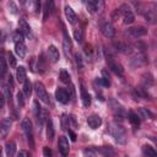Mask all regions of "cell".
Returning a JSON list of instances; mask_svg holds the SVG:
<instances>
[{
	"label": "cell",
	"mask_w": 157,
	"mask_h": 157,
	"mask_svg": "<svg viewBox=\"0 0 157 157\" xmlns=\"http://www.w3.org/2000/svg\"><path fill=\"white\" fill-rule=\"evenodd\" d=\"M23 93L26 97H29L32 94V83L28 78H26L23 82Z\"/></svg>",
	"instance_id": "cell-22"
},
{
	"label": "cell",
	"mask_w": 157,
	"mask_h": 157,
	"mask_svg": "<svg viewBox=\"0 0 157 157\" xmlns=\"http://www.w3.org/2000/svg\"><path fill=\"white\" fill-rule=\"evenodd\" d=\"M11 125H12V121L10 118H4L0 123V136L1 137H6L10 129H11Z\"/></svg>",
	"instance_id": "cell-7"
},
{
	"label": "cell",
	"mask_w": 157,
	"mask_h": 157,
	"mask_svg": "<svg viewBox=\"0 0 157 157\" xmlns=\"http://www.w3.org/2000/svg\"><path fill=\"white\" fill-rule=\"evenodd\" d=\"M87 123H88L90 128H92V129H97L98 126H101V124H102V119H101L98 115H94V114H93V115L88 117Z\"/></svg>",
	"instance_id": "cell-13"
},
{
	"label": "cell",
	"mask_w": 157,
	"mask_h": 157,
	"mask_svg": "<svg viewBox=\"0 0 157 157\" xmlns=\"http://www.w3.org/2000/svg\"><path fill=\"white\" fill-rule=\"evenodd\" d=\"M7 72V65H6V60L4 58V53H0V78H2Z\"/></svg>",
	"instance_id": "cell-19"
},
{
	"label": "cell",
	"mask_w": 157,
	"mask_h": 157,
	"mask_svg": "<svg viewBox=\"0 0 157 157\" xmlns=\"http://www.w3.org/2000/svg\"><path fill=\"white\" fill-rule=\"evenodd\" d=\"M0 155H1V147H0Z\"/></svg>",
	"instance_id": "cell-48"
},
{
	"label": "cell",
	"mask_w": 157,
	"mask_h": 157,
	"mask_svg": "<svg viewBox=\"0 0 157 157\" xmlns=\"http://www.w3.org/2000/svg\"><path fill=\"white\" fill-rule=\"evenodd\" d=\"M48 118H49V113H48V110L44 109V108H40V112H39V114H38V117H37V120H38L39 126H43L44 123H47Z\"/></svg>",
	"instance_id": "cell-15"
},
{
	"label": "cell",
	"mask_w": 157,
	"mask_h": 157,
	"mask_svg": "<svg viewBox=\"0 0 157 157\" xmlns=\"http://www.w3.org/2000/svg\"><path fill=\"white\" fill-rule=\"evenodd\" d=\"M39 61H40V63H43V55H40V59H39ZM38 67L40 69V71H43V70H44V67H43L40 64H38Z\"/></svg>",
	"instance_id": "cell-46"
},
{
	"label": "cell",
	"mask_w": 157,
	"mask_h": 157,
	"mask_svg": "<svg viewBox=\"0 0 157 157\" xmlns=\"http://www.w3.org/2000/svg\"><path fill=\"white\" fill-rule=\"evenodd\" d=\"M92 2L96 6V11H101L103 7H104V0H92Z\"/></svg>",
	"instance_id": "cell-31"
},
{
	"label": "cell",
	"mask_w": 157,
	"mask_h": 157,
	"mask_svg": "<svg viewBox=\"0 0 157 157\" xmlns=\"http://www.w3.org/2000/svg\"><path fill=\"white\" fill-rule=\"evenodd\" d=\"M101 31H102L103 36H104V37H107V38H113V37H114V34H115V29H114L113 25H112L110 22H108V21H105V22H103V23H102Z\"/></svg>",
	"instance_id": "cell-6"
},
{
	"label": "cell",
	"mask_w": 157,
	"mask_h": 157,
	"mask_svg": "<svg viewBox=\"0 0 157 157\" xmlns=\"http://www.w3.org/2000/svg\"><path fill=\"white\" fill-rule=\"evenodd\" d=\"M34 91H36L37 97H38L42 102H44L45 104L49 103V96H48V93H47V91H45V87H44V85H43L42 82L37 81V82L34 83Z\"/></svg>",
	"instance_id": "cell-3"
},
{
	"label": "cell",
	"mask_w": 157,
	"mask_h": 157,
	"mask_svg": "<svg viewBox=\"0 0 157 157\" xmlns=\"http://www.w3.org/2000/svg\"><path fill=\"white\" fill-rule=\"evenodd\" d=\"M23 37H25V36H23L20 31L16 32V33L13 34V40H15V43H16V42H23Z\"/></svg>",
	"instance_id": "cell-33"
},
{
	"label": "cell",
	"mask_w": 157,
	"mask_h": 157,
	"mask_svg": "<svg viewBox=\"0 0 157 157\" xmlns=\"http://www.w3.org/2000/svg\"><path fill=\"white\" fill-rule=\"evenodd\" d=\"M55 98H56L58 102H60V103H63V104H66V103L70 101V93H69L65 88L59 87V88H56V91H55Z\"/></svg>",
	"instance_id": "cell-5"
},
{
	"label": "cell",
	"mask_w": 157,
	"mask_h": 157,
	"mask_svg": "<svg viewBox=\"0 0 157 157\" xmlns=\"http://www.w3.org/2000/svg\"><path fill=\"white\" fill-rule=\"evenodd\" d=\"M139 117H140V118H142V119H146V118H152V114H151L147 109L141 108V109H140V112H139Z\"/></svg>",
	"instance_id": "cell-28"
},
{
	"label": "cell",
	"mask_w": 157,
	"mask_h": 157,
	"mask_svg": "<svg viewBox=\"0 0 157 157\" xmlns=\"http://www.w3.org/2000/svg\"><path fill=\"white\" fill-rule=\"evenodd\" d=\"M58 146H59V151L63 156H67L69 155V150H70V146H69V141L65 136H60L59 137V141H58Z\"/></svg>",
	"instance_id": "cell-8"
},
{
	"label": "cell",
	"mask_w": 157,
	"mask_h": 157,
	"mask_svg": "<svg viewBox=\"0 0 157 157\" xmlns=\"http://www.w3.org/2000/svg\"><path fill=\"white\" fill-rule=\"evenodd\" d=\"M20 1V4H25L26 2V0H18Z\"/></svg>",
	"instance_id": "cell-47"
},
{
	"label": "cell",
	"mask_w": 157,
	"mask_h": 157,
	"mask_svg": "<svg viewBox=\"0 0 157 157\" xmlns=\"http://www.w3.org/2000/svg\"><path fill=\"white\" fill-rule=\"evenodd\" d=\"M96 82L97 83H99L101 86H103V87H108L109 85H110V81L109 80H107V78H104V77H102V78H97L96 80Z\"/></svg>",
	"instance_id": "cell-32"
},
{
	"label": "cell",
	"mask_w": 157,
	"mask_h": 157,
	"mask_svg": "<svg viewBox=\"0 0 157 157\" xmlns=\"http://www.w3.org/2000/svg\"><path fill=\"white\" fill-rule=\"evenodd\" d=\"M75 60H76V64H77V67L78 69H82V58L78 53L75 54Z\"/></svg>",
	"instance_id": "cell-36"
},
{
	"label": "cell",
	"mask_w": 157,
	"mask_h": 157,
	"mask_svg": "<svg viewBox=\"0 0 157 157\" xmlns=\"http://www.w3.org/2000/svg\"><path fill=\"white\" fill-rule=\"evenodd\" d=\"M18 156H29V152H27V151H20L18 152Z\"/></svg>",
	"instance_id": "cell-45"
},
{
	"label": "cell",
	"mask_w": 157,
	"mask_h": 157,
	"mask_svg": "<svg viewBox=\"0 0 157 157\" xmlns=\"http://www.w3.org/2000/svg\"><path fill=\"white\" fill-rule=\"evenodd\" d=\"M16 78L20 83H23L25 80L27 78V74H26V69L23 66H18L17 71H16Z\"/></svg>",
	"instance_id": "cell-17"
},
{
	"label": "cell",
	"mask_w": 157,
	"mask_h": 157,
	"mask_svg": "<svg viewBox=\"0 0 157 157\" xmlns=\"http://www.w3.org/2000/svg\"><path fill=\"white\" fill-rule=\"evenodd\" d=\"M129 121L134 125V126H139L140 125V117L139 114L134 113V112H130L129 113Z\"/></svg>",
	"instance_id": "cell-23"
},
{
	"label": "cell",
	"mask_w": 157,
	"mask_h": 157,
	"mask_svg": "<svg viewBox=\"0 0 157 157\" xmlns=\"http://www.w3.org/2000/svg\"><path fill=\"white\" fill-rule=\"evenodd\" d=\"M74 37H75L77 43H82V40H83V32H82V29H75Z\"/></svg>",
	"instance_id": "cell-26"
},
{
	"label": "cell",
	"mask_w": 157,
	"mask_h": 157,
	"mask_svg": "<svg viewBox=\"0 0 157 157\" xmlns=\"http://www.w3.org/2000/svg\"><path fill=\"white\" fill-rule=\"evenodd\" d=\"M9 7H10V11H11L13 15H16V13H17V7H16V5H15L12 1H10V4H9Z\"/></svg>",
	"instance_id": "cell-39"
},
{
	"label": "cell",
	"mask_w": 157,
	"mask_h": 157,
	"mask_svg": "<svg viewBox=\"0 0 157 157\" xmlns=\"http://www.w3.org/2000/svg\"><path fill=\"white\" fill-rule=\"evenodd\" d=\"M16 98H17V104L18 107H23L25 105V96L22 92H17L16 93Z\"/></svg>",
	"instance_id": "cell-29"
},
{
	"label": "cell",
	"mask_w": 157,
	"mask_h": 157,
	"mask_svg": "<svg viewBox=\"0 0 157 157\" xmlns=\"http://www.w3.org/2000/svg\"><path fill=\"white\" fill-rule=\"evenodd\" d=\"M5 151H6V155L7 156H13L16 153V144L13 141H9L5 146Z\"/></svg>",
	"instance_id": "cell-21"
},
{
	"label": "cell",
	"mask_w": 157,
	"mask_h": 157,
	"mask_svg": "<svg viewBox=\"0 0 157 157\" xmlns=\"http://www.w3.org/2000/svg\"><path fill=\"white\" fill-rule=\"evenodd\" d=\"M110 134L113 135V137L115 139V141H118L119 144H125L126 141V135H125V130L121 125L113 123L110 125Z\"/></svg>",
	"instance_id": "cell-1"
},
{
	"label": "cell",
	"mask_w": 157,
	"mask_h": 157,
	"mask_svg": "<svg viewBox=\"0 0 157 157\" xmlns=\"http://www.w3.org/2000/svg\"><path fill=\"white\" fill-rule=\"evenodd\" d=\"M54 134H55V131H54V124H53V120L48 118V120H47V136H48V139L52 140V139L54 137Z\"/></svg>",
	"instance_id": "cell-20"
},
{
	"label": "cell",
	"mask_w": 157,
	"mask_h": 157,
	"mask_svg": "<svg viewBox=\"0 0 157 157\" xmlns=\"http://www.w3.org/2000/svg\"><path fill=\"white\" fill-rule=\"evenodd\" d=\"M128 32L132 37H142V36L147 34V29L145 27H131L128 29Z\"/></svg>",
	"instance_id": "cell-10"
},
{
	"label": "cell",
	"mask_w": 157,
	"mask_h": 157,
	"mask_svg": "<svg viewBox=\"0 0 157 157\" xmlns=\"http://www.w3.org/2000/svg\"><path fill=\"white\" fill-rule=\"evenodd\" d=\"M33 1V10L36 12H39L40 11V1L39 0H32Z\"/></svg>",
	"instance_id": "cell-37"
},
{
	"label": "cell",
	"mask_w": 157,
	"mask_h": 157,
	"mask_svg": "<svg viewBox=\"0 0 157 157\" xmlns=\"http://www.w3.org/2000/svg\"><path fill=\"white\" fill-rule=\"evenodd\" d=\"M81 98H82V103L85 107H88L91 104V96L88 94V92L82 85H81Z\"/></svg>",
	"instance_id": "cell-18"
},
{
	"label": "cell",
	"mask_w": 157,
	"mask_h": 157,
	"mask_svg": "<svg viewBox=\"0 0 157 157\" xmlns=\"http://www.w3.org/2000/svg\"><path fill=\"white\" fill-rule=\"evenodd\" d=\"M65 16H66L69 23H71V25H75V23H76V21H77V16H76L75 11H74L70 6H65Z\"/></svg>",
	"instance_id": "cell-12"
},
{
	"label": "cell",
	"mask_w": 157,
	"mask_h": 157,
	"mask_svg": "<svg viewBox=\"0 0 157 157\" xmlns=\"http://www.w3.org/2000/svg\"><path fill=\"white\" fill-rule=\"evenodd\" d=\"M67 132H69V136H70L71 141H76V137H77V136H76V134H75L72 130H70V129L67 130Z\"/></svg>",
	"instance_id": "cell-42"
},
{
	"label": "cell",
	"mask_w": 157,
	"mask_h": 157,
	"mask_svg": "<svg viewBox=\"0 0 157 157\" xmlns=\"http://www.w3.org/2000/svg\"><path fill=\"white\" fill-rule=\"evenodd\" d=\"M142 153H144L145 156H157L156 150H155L153 147H151L150 145H145V146L142 147Z\"/></svg>",
	"instance_id": "cell-24"
},
{
	"label": "cell",
	"mask_w": 157,
	"mask_h": 157,
	"mask_svg": "<svg viewBox=\"0 0 157 157\" xmlns=\"http://www.w3.org/2000/svg\"><path fill=\"white\" fill-rule=\"evenodd\" d=\"M43 153H44L45 157H50V156H52V150H50L49 147H44V148H43Z\"/></svg>",
	"instance_id": "cell-41"
},
{
	"label": "cell",
	"mask_w": 157,
	"mask_h": 157,
	"mask_svg": "<svg viewBox=\"0 0 157 157\" xmlns=\"http://www.w3.org/2000/svg\"><path fill=\"white\" fill-rule=\"evenodd\" d=\"M119 11H120L121 15H123V21H124L125 25H130V23H132V22L135 21V16H134L132 11H131L126 5L121 6V9H119Z\"/></svg>",
	"instance_id": "cell-4"
},
{
	"label": "cell",
	"mask_w": 157,
	"mask_h": 157,
	"mask_svg": "<svg viewBox=\"0 0 157 157\" xmlns=\"http://www.w3.org/2000/svg\"><path fill=\"white\" fill-rule=\"evenodd\" d=\"M48 54H49V58L52 59L53 63H56V61L59 60V58H60L59 50H58L56 47H54V45H49V48H48Z\"/></svg>",
	"instance_id": "cell-16"
},
{
	"label": "cell",
	"mask_w": 157,
	"mask_h": 157,
	"mask_svg": "<svg viewBox=\"0 0 157 157\" xmlns=\"http://www.w3.org/2000/svg\"><path fill=\"white\" fill-rule=\"evenodd\" d=\"M69 123H70V117H67L66 114H63L61 117V129H66L69 128Z\"/></svg>",
	"instance_id": "cell-27"
},
{
	"label": "cell",
	"mask_w": 157,
	"mask_h": 157,
	"mask_svg": "<svg viewBox=\"0 0 157 157\" xmlns=\"http://www.w3.org/2000/svg\"><path fill=\"white\" fill-rule=\"evenodd\" d=\"M21 126H22V129H23V131H25V134H26V136H27V141H28L29 146H31V147H34L33 130H32V123H31V120L27 119V118L23 119L22 123H21Z\"/></svg>",
	"instance_id": "cell-2"
},
{
	"label": "cell",
	"mask_w": 157,
	"mask_h": 157,
	"mask_svg": "<svg viewBox=\"0 0 157 157\" xmlns=\"http://www.w3.org/2000/svg\"><path fill=\"white\" fill-rule=\"evenodd\" d=\"M60 80L64 82V83H70L71 81H70V75H69V72L66 71V70H61L60 71Z\"/></svg>",
	"instance_id": "cell-25"
},
{
	"label": "cell",
	"mask_w": 157,
	"mask_h": 157,
	"mask_svg": "<svg viewBox=\"0 0 157 157\" xmlns=\"http://www.w3.org/2000/svg\"><path fill=\"white\" fill-rule=\"evenodd\" d=\"M83 153L87 156H96V153H97V151H94V150H85L83 151Z\"/></svg>",
	"instance_id": "cell-43"
},
{
	"label": "cell",
	"mask_w": 157,
	"mask_h": 157,
	"mask_svg": "<svg viewBox=\"0 0 157 157\" xmlns=\"http://www.w3.org/2000/svg\"><path fill=\"white\" fill-rule=\"evenodd\" d=\"M4 104H5V97L2 94H0V113H1V110L4 108Z\"/></svg>",
	"instance_id": "cell-44"
},
{
	"label": "cell",
	"mask_w": 157,
	"mask_h": 157,
	"mask_svg": "<svg viewBox=\"0 0 157 157\" xmlns=\"http://www.w3.org/2000/svg\"><path fill=\"white\" fill-rule=\"evenodd\" d=\"M7 63L10 64L11 67H15V66H16V58L13 56V54H12L11 52L7 53Z\"/></svg>",
	"instance_id": "cell-30"
},
{
	"label": "cell",
	"mask_w": 157,
	"mask_h": 157,
	"mask_svg": "<svg viewBox=\"0 0 157 157\" xmlns=\"http://www.w3.org/2000/svg\"><path fill=\"white\" fill-rule=\"evenodd\" d=\"M15 52H16V54L21 59L25 58V55H26V45H25V42H16L15 43Z\"/></svg>",
	"instance_id": "cell-14"
},
{
	"label": "cell",
	"mask_w": 157,
	"mask_h": 157,
	"mask_svg": "<svg viewBox=\"0 0 157 157\" xmlns=\"http://www.w3.org/2000/svg\"><path fill=\"white\" fill-rule=\"evenodd\" d=\"M108 65H109V69L114 72V74H117L118 76H123V74H124V70H123V66L120 65V64H118V63H115V61H113L112 59H109V63H108Z\"/></svg>",
	"instance_id": "cell-11"
},
{
	"label": "cell",
	"mask_w": 157,
	"mask_h": 157,
	"mask_svg": "<svg viewBox=\"0 0 157 157\" xmlns=\"http://www.w3.org/2000/svg\"><path fill=\"white\" fill-rule=\"evenodd\" d=\"M87 10H88L91 13H93V12L96 11V6H94V4H93L92 1H88V2H87Z\"/></svg>",
	"instance_id": "cell-38"
},
{
	"label": "cell",
	"mask_w": 157,
	"mask_h": 157,
	"mask_svg": "<svg viewBox=\"0 0 157 157\" xmlns=\"http://www.w3.org/2000/svg\"><path fill=\"white\" fill-rule=\"evenodd\" d=\"M40 105L38 104V102L37 101H34L33 102V110H34V115H36V118L38 117V114H39V112H40Z\"/></svg>",
	"instance_id": "cell-34"
},
{
	"label": "cell",
	"mask_w": 157,
	"mask_h": 157,
	"mask_svg": "<svg viewBox=\"0 0 157 157\" xmlns=\"http://www.w3.org/2000/svg\"><path fill=\"white\" fill-rule=\"evenodd\" d=\"M83 50H85L86 55H91V54H92V47H91L90 44H85V47H83Z\"/></svg>",
	"instance_id": "cell-40"
},
{
	"label": "cell",
	"mask_w": 157,
	"mask_h": 157,
	"mask_svg": "<svg viewBox=\"0 0 157 157\" xmlns=\"http://www.w3.org/2000/svg\"><path fill=\"white\" fill-rule=\"evenodd\" d=\"M18 31L25 36V37H29L31 36V27L26 22V20L21 18L18 21Z\"/></svg>",
	"instance_id": "cell-9"
},
{
	"label": "cell",
	"mask_w": 157,
	"mask_h": 157,
	"mask_svg": "<svg viewBox=\"0 0 157 157\" xmlns=\"http://www.w3.org/2000/svg\"><path fill=\"white\" fill-rule=\"evenodd\" d=\"M45 7L49 12H52L54 10V0H45Z\"/></svg>",
	"instance_id": "cell-35"
}]
</instances>
